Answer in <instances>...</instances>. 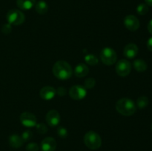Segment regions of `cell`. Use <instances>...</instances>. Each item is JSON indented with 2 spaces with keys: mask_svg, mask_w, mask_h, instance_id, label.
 I'll use <instances>...</instances> for the list:
<instances>
[{
  "mask_svg": "<svg viewBox=\"0 0 152 151\" xmlns=\"http://www.w3.org/2000/svg\"><path fill=\"white\" fill-rule=\"evenodd\" d=\"M96 84V81L93 78H88L85 81V87L86 89H92Z\"/></svg>",
  "mask_w": 152,
  "mask_h": 151,
  "instance_id": "cell-24",
  "label": "cell"
},
{
  "mask_svg": "<svg viewBox=\"0 0 152 151\" xmlns=\"http://www.w3.org/2000/svg\"><path fill=\"white\" fill-rule=\"evenodd\" d=\"M35 4L36 0H16L18 7L22 10H31Z\"/></svg>",
  "mask_w": 152,
  "mask_h": 151,
  "instance_id": "cell-15",
  "label": "cell"
},
{
  "mask_svg": "<svg viewBox=\"0 0 152 151\" xmlns=\"http://www.w3.org/2000/svg\"><path fill=\"white\" fill-rule=\"evenodd\" d=\"M148 105V99L146 96H140L137 100V105L140 109L146 107Z\"/></svg>",
  "mask_w": 152,
  "mask_h": 151,
  "instance_id": "cell-19",
  "label": "cell"
},
{
  "mask_svg": "<svg viewBox=\"0 0 152 151\" xmlns=\"http://www.w3.org/2000/svg\"><path fill=\"white\" fill-rule=\"evenodd\" d=\"M53 73L59 79L66 80L72 76L73 70L67 62L58 61L53 67Z\"/></svg>",
  "mask_w": 152,
  "mask_h": 151,
  "instance_id": "cell-1",
  "label": "cell"
},
{
  "mask_svg": "<svg viewBox=\"0 0 152 151\" xmlns=\"http://www.w3.org/2000/svg\"><path fill=\"white\" fill-rule=\"evenodd\" d=\"M85 61H86V63L90 65H97L98 62H99L97 57L93 54L86 55V57H85Z\"/></svg>",
  "mask_w": 152,
  "mask_h": 151,
  "instance_id": "cell-20",
  "label": "cell"
},
{
  "mask_svg": "<svg viewBox=\"0 0 152 151\" xmlns=\"http://www.w3.org/2000/svg\"><path fill=\"white\" fill-rule=\"evenodd\" d=\"M20 121L25 127H33L37 124V118L31 113L24 112L20 115Z\"/></svg>",
  "mask_w": 152,
  "mask_h": 151,
  "instance_id": "cell-8",
  "label": "cell"
},
{
  "mask_svg": "<svg viewBox=\"0 0 152 151\" xmlns=\"http://www.w3.org/2000/svg\"><path fill=\"white\" fill-rule=\"evenodd\" d=\"M147 47L150 51L152 52V37H151L147 41Z\"/></svg>",
  "mask_w": 152,
  "mask_h": 151,
  "instance_id": "cell-29",
  "label": "cell"
},
{
  "mask_svg": "<svg viewBox=\"0 0 152 151\" xmlns=\"http://www.w3.org/2000/svg\"><path fill=\"white\" fill-rule=\"evenodd\" d=\"M100 59L105 65H112L117 60V55L115 50L111 47H105L100 52Z\"/></svg>",
  "mask_w": 152,
  "mask_h": 151,
  "instance_id": "cell-4",
  "label": "cell"
},
{
  "mask_svg": "<svg viewBox=\"0 0 152 151\" xmlns=\"http://www.w3.org/2000/svg\"><path fill=\"white\" fill-rule=\"evenodd\" d=\"M145 3H146L147 5L151 6L152 7V0H145Z\"/></svg>",
  "mask_w": 152,
  "mask_h": 151,
  "instance_id": "cell-31",
  "label": "cell"
},
{
  "mask_svg": "<svg viewBox=\"0 0 152 151\" xmlns=\"http://www.w3.org/2000/svg\"><path fill=\"white\" fill-rule=\"evenodd\" d=\"M124 25L129 30L136 31L140 28L139 19L134 15H128L124 19Z\"/></svg>",
  "mask_w": 152,
  "mask_h": 151,
  "instance_id": "cell-9",
  "label": "cell"
},
{
  "mask_svg": "<svg viewBox=\"0 0 152 151\" xmlns=\"http://www.w3.org/2000/svg\"><path fill=\"white\" fill-rule=\"evenodd\" d=\"M139 49H138L137 44L134 43H129L125 47L123 50V54L128 59H134L137 55Z\"/></svg>",
  "mask_w": 152,
  "mask_h": 151,
  "instance_id": "cell-13",
  "label": "cell"
},
{
  "mask_svg": "<svg viewBox=\"0 0 152 151\" xmlns=\"http://www.w3.org/2000/svg\"><path fill=\"white\" fill-rule=\"evenodd\" d=\"M56 132H57L58 136L60 138H62V139H65V138H66L67 136H68V130H67V129L65 128V127H58L57 131Z\"/></svg>",
  "mask_w": 152,
  "mask_h": 151,
  "instance_id": "cell-25",
  "label": "cell"
},
{
  "mask_svg": "<svg viewBox=\"0 0 152 151\" xmlns=\"http://www.w3.org/2000/svg\"><path fill=\"white\" fill-rule=\"evenodd\" d=\"M9 144L13 148H19L23 144L22 137L18 134H13L9 137Z\"/></svg>",
  "mask_w": 152,
  "mask_h": 151,
  "instance_id": "cell-16",
  "label": "cell"
},
{
  "mask_svg": "<svg viewBox=\"0 0 152 151\" xmlns=\"http://www.w3.org/2000/svg\"><path fill=\"white\" fill-rule=\"evenodd\" d=\"M148 30L150 33L152 34V19L148 24Z\"/></svg>",
  "mask_w": 152,
  "mask_h": 151,
  "instance_id": "cell-30",
  "label": "cell"
},
{
  "mask_svg": "<svg viewBox=\"0 0 152 151\" xmlns=\"http://www.w3.org/2000/svg\"><path fill=\"white\" fill-rule=\"evenodd\" d=\"M134 68L138 72H144L147 69V64L142 59H136L134 62Z\"/></svg>",
  "mask_w": 152,
  "mask_h": 151,
  "instance_id": "cell-18",
  "label": "cell"
},
{
  "mask_svg": "<svg viewBox=\"0 0 152 151\" xmlns=\"http://www.w3.org/2000/svg\"><path fill=\"white\" fill-rule=\"evenodd\" d=\"M39 147L37 143H29L26 146V151H39Z\"/></svg>",
  "mask_w": 152,
  "mask_h": 151,
  "instance_id": "cell-26",
  "label": "cell"
},
{
  "mask_svg": "<svg viewBox=\"0 0 152 151\" xmlns=\"http://www.w3.org/2000/svg\"><path fill=\"white\" fill-rule=\"evenodd\" d=\"M84 142L88 148L97 150L102 145V139L99 135L94 131H88L84 136Z\"/></svg>",
  "mask_w": 152,
  "mask_h": 151,
  "instance_id": "cell-3",
  "label": "cell"
},
{
  "mask_svg": "<svg viewBox=\"0 0 152 151\" xmlns=\"http://www.w3.org/2000/svg\"><path fill=\"white\" fill-rule=\"evenodd\" d=\"M12 31V27L10 24H4L1 28V32L5 35H8Z\"/></svg>",
  "mask_w": 152,
  "mask_h": 151,
  "instance_id": "cell-27",
  "label": "cell"
},
{
  "mask_svg": "<svg viewBox=\"0 0 152 151\" xmlns=\"http://www.w3.org/2000/svg\"><path fill=\"white\" fill-rule=\"evenodd\" d=\"M39 95L44 100H51L56 95V90L51 86H45L40 90Z\"/></svg>",
  "mask_w": 152,
  "mask_h": 151,
  "instance_id": "cell-12",
  "label": "cell"
},
{
  "mask_svg": "<svg viewBox=\"0 0 152 151\" xmlns=\"http://www.w3.org/2000/svg\"><path fill=\"white\" fill-rule=\"evenodd\" d=\"M56 93H57L58 96H64L66 95L67 90L65 87H58L57 90H56Z\"/></svg>",
  "mask_w": 152,
  "mask_h": 151,
  "instance_id": "cell-28",
  "label": "cell"
},
{
  "mask_svg": "<svg viewBox=\"0 0 152 151\" xmlns=\"http://www.w3.org/2000/svg\"><path fill=\"white\" fill-rule=\"evenodd\" d=\"M42 151H54L56 148V142L53 138L47 137L42 140L40 145Z\"/></svg>",
  "mask_w": 152,
  "mask_h": 151,
  "instance_id": "cell-11",
  "label": "cell"
},
{
  "mask_svg": "<svg viewBox=\"0 0 152 151\" xmlns=\"http://www.w3.org/2000/svg\"><path fill=\"white\" fill-rule=\"evenodd\" d=\"M21 137H22L23 142H27L32 139L33 133L31 130H25V131H24L23 133H22Z\"/></svg>",
  "mask_w": 152,
  "mask_h": 151,
  "instance_id": "cell-23",
  "label": "cell"
},
{
  "mask_svg": "<svg viewBox=\"0 0 152 151\" xmlns=\"http://www.w3.org/2000/svg\"><path fill=\"white\" fill-rule=\"evenodd\" d=\"M89 73V68H88L87 65L86 64L80 63L76 66L75 69H74V73H75L76 76L79 77V78H82V77H85Z\"/></svg>",
  "mask_w": 152,
  "mask_h": 151,
  "instance_id": "cell-14",
  "label": "cell"
},
{
  "mask_svg": "<svg viewBox=\"0 0 152 151\" xmlns=\"http://www.w3.org/2000/svg\"><path fill=\"white\" fill-rule=\"evenodd\" d=\"M45 119L49 126L55 127V126L58 125L60 121V115L56 110H51L48 111V113H47Z\"/></svg>",
  "mask_w": 152,
  "mask_h": 151,
  "instance_id": "cell-10",
  "label": "cell"
},
{
  "mask_svg": "<svg viewBox=\"0 0 152 151\" xmlns=\"http://www.w3.org/2000/svg\"><path fill=\"white\" fill-rule=\"evenodd\" d=\"M151 130H152V125H151Z\"/></svg>",
  "mask_w": 152,
  "mask_h": 151,
  "instance_id": "cell-32",
  "label": "cell"
},
{
  "mask_svg": "<svg viewBox=\"0 0 152 151\" xmlns=\"http://www.w3.org/2000/svg\"><path fill=\"white\" fill-rule=\"evenodd\" d=\"M7 20L9 24L13 25H20L25 22V15L21 10L12 9L7 13Z\"/></svg>",
  "mask_w": 152,
  "mask_h": 151,
  "instance_id": "cell-5",
  "label": "cell"
},
{
  "mask_svg": "<svg viewBox=\"0 0 152 151\" xmlns=\"http://www.w3.org/2000/svg\"><path fill=\"white\" fill-rule=\"evenodd\" d=\"M148 11V7L146 4H140L137 7V12L139 15H145Z\"/></svg>",
  "mask_w": 152,
  "mask_h": 151,
  "instance_id": "cell-21",
  "label": "cell"
},
{
  "mask_svg": "<svg viewBox=\"0 0 152 151\" xmlns=\"http://www.w3.org/2000/svg\"><path fill=\"white\" fill-rule=\"evenodd\" d=\"M35 10L39 14H45L48 10V5L45 1L40 0L35 4Z\"/></svg>",
  "mask_w": 152,
  "mask_h": 151,
  "instance_id": "cell-17",
  "label": "cell"
},
{
  "mask_svg": "<svg viewBox=\"0 0 152 151\" xmlns=\"http://www.w3.org/2000/svg\"><path fill=\"white\" fill-rule=\"evenodd\" d=\"M87 94V90L81 85H74L70 88L69 96L74 100H82Z\"/></svg>",
  "mask_w": 152,
  "mask_h": 151,
  "instance_id": "cell-7",
  "label": "cell"
},
{
  "mask_svg": "<svg viewBox=\"0 0 152 151\" xmlns=\"http://www.w3.org/2000/svg\"><path fill=\"white\" fill-rule=\"evenodd\" d=\"M36 129H37V131L40 134H45L48 131L47 126L44 123H39L36 124Z\"/></svg>",
  "mask_w": 152,
  "mask_h": 151,
  "instance_id": "cell-22",
  "label": "cell"
},
{
  "mask_svg": "<svg viewBox=\"0 0 152 151\" xmlns=\"http://www.w3.org/2000/svg\"><path fill=\"white\" fill-rule=\"evenodd\" d=\"M116 110L119 113L126 116H129L136 112L137 107L132 99L123 98L116 103Z\"/></svg>",
  "mask_w": 152,
  "mask_h": 151,
  "instance_id": "cell-2",
  "label": "cell"
},
{
  "mask_svg": "<svg viewBox=\"0 0 152 151\" xmlns=\"http://www.w3.org/2000/svg\"><path fill=\"white\" fill-rule=\"evenodd\" d=\"M115 70L120 76H127L132 70V65L126 59H121L116 64Z\"/></svg>",
  "mask_w": 152,
  "mask_h": 151,
  "instance_id": "cell-6",
  "label": "cell"
}]
</instances>
